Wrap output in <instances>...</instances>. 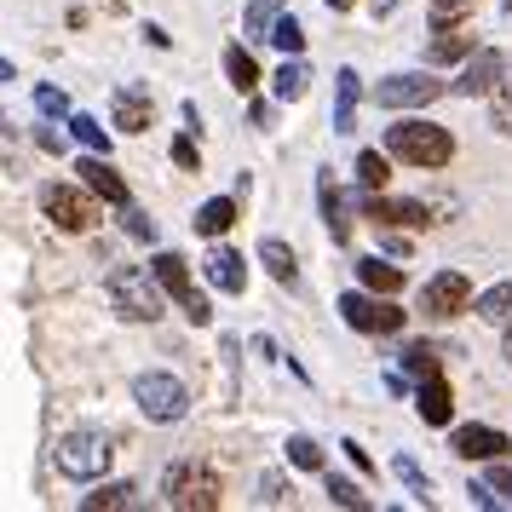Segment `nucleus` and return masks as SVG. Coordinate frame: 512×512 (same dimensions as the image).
I'll return each instance as SVG.
<instances>
[{
  "label": "nucleus",
  "mask_w": 512,
  "mask_h": 512,
  "mask_svg": "<svg viewBox=\"0 0 512 512\" xmlns=\"http://www.w3.org/2000/svg\"><path fill=\"white\" fill-rule=\"evenodd\" d=\"M386 156L409 167H449L455 162V133L438 127V121H420V116H403L386 127Z\"/></svg>",
  "instance_id": "nucleus-1"
},
{
  "label": "nucleus",
  "mask_w": 512,
  "mask_h": 512,
  "mask_svg": "<svg viewBox=\"0 0 512 512\" xmlns=\"http://www.w3.org/2000/svg\"><path fill=\"white\" fill-rule=\"evenodd\" d=\"M162 489H167V507L179 512H219V501H225V484H219V472L208 461H173L162 472Z\"/></svg>",
  "instance_id": "nucleus-2"
},
{
  "label": "nucleus",
  "mask_w": 512,
  "mask_h": 512,
  "mask_svg": "<svg viewBox=\"0 0 512 512\" xmlns=\"http://www.w3.org/2000/svg\"><path fill=\"white\" fill-rule=\"evenodd\" d=\"M110 461H116V443L104 438V432H93V426H75V432H64V438H58V472H64V478H75V484L104 478V472H110Z\"/></svg>",
  "instance_id": "nucleus-3"
},
{
  "label": "nucleus",
  "mask_w": 512,
  "mask_h": 512,
  "mask_svg": "<svg viewBox=\"0 0 512 512\" xmlns=\"http://www.w3.org/2000/svg\"><path fill=\"white\" fill-rule=\"evenodd\" d=\"M110 300L127 323H156L162 317V282L150 277V271H133V265H116L110 271Z\"/></svg>",
  "instance_id": "nucleus-4"
},
{
  "label": "nucleus",
  "mask_w": 512,
  "mask_h": 512,
  "mask_svg": "<svg viewBox=\"0 0 512 512\" xmlns=\"http://www.w3.org/2000/svg\"><path fill=\"white\" fill-rule=\"evenodd\" d=\"M133 403H139V415L156 420V426H173V420L190 415L185 380H173V374H162V369H150V374H139V380H133Z\"/></svg>",
  "instance_id": "nucleus-5"
},
{
  "label": "nucleus",
  "mask_w": 512,
  "mask_h": 512,
  "mask_svg": "<svg viewBox=\"0 0 512 512\" xmlns=\"http://www.w3.org/2000/svg\"><path fill=\"white\" fill-rule=\"evenodd\" d=\"M340 317H346L357 334H397L409 311H403L392 294H374V288L363 294V288H351V294H340Z\"/></svg>",
  "instance_id": "nucleus-6"
},
{
  "label": "nucleus",
  "mask_w": 512,
  "mask_h": 512,
  "mask_svg": "<svg viewBox=\"0 0 512 512\" xmlns=\"http://www.w3.org/2000/svg\"><path fill=\"white\" fill-rule=\"evenodd\" d=\"M150 277L162 282V294H173V300L185 305V317H190L196 328H208V323H213L208 294H202V288L190 282V265H185L179 254H156V259H150Z\"/></svg>",
  "instance_id": "nucleus-7"
},
{
  "label": "nucleus",
  "mask_w": 512,
  "mask_h": 512,
  "mask_svg": "<svg viewBox=\"0 0 512 512\" xmlns=\"http://www.w3.org/2000/svg\"><path fill=\"white\" fill-rule=\"evenodd\" d=\"M41 208H47V219L58 231H70V236H87L98 225V202L81 185H64V179L41 190Z\"/></svg>",
  "instance_id": "nucleus-8"
},
{
  "label": "nucleus",
  "mask_w": 512,
  "mask_h": 512,
  "mask_svg": "<svg viewBox=\"0 0 512 512\" xmlns=\"http://www.w3.org/2000/svg\"><path fill=\"white\" fill-rule=\"evenodd\" d=\"M432 98H443V81L426 70H409V75H386L380 87H374V104L380 110H426Z\"/></svg>",
  "instance_id": "nucleus-9"
},
{
  "label": "nucleus",
  "mask_w": 512,
  "mask_h": 512,
  "mask_svg": "<svg viewBox=\"0 0 512 512\" xmlns=\"http://www.w3.org/2000/svg\"><path fill=\"white\" fill-rule=\"evenodd\" d=\"M466 300H472V282L461 271H438V277L420 288V317H432V323H449V317H461Z\"/></svg>",
  "instance_id": "nucleus-10"
},
{
  "label": "nucleus",
  "mask_w": 512,
  "mask_h": 512,
  "mask_svg": "<svg viewBox=\"0 0 512 512\" xmlns=\"http://www.w3.org/2000/svg\"><path fill=\"white\" fill-rule=\"evenodd\" d=\"M501 75H507V58L484 47V52H472V58L461 64V75L449 81V93L455 98H489L495 87H501Z\"/></svg>",
  "instance_id": "nucleus-11"
},
{
  "label": "nucleus",
  "mask_w": 512,
  "mask_h": 512,
  "mask_svg": "<svg viewBox=\"0 0 512 512\" xmlns=\"http://www.w3.org/2000/svg\"><path fill=\"white\" fill-rule=\"evenodd\" d=\"M449 449H455L461 461H501V455L512 449V438L501 432V426H455Z\"/></svg>",
  "instance_id": "nucleus-12"
},
{
  "label": "nucleus",
  "mask_w": 512,
  "mask_h": 512,
  "mask_svg": "<svg viewBox=\"0 0 512 512\" xmlns=\"http://www.w3.org/2000/svg\"><path fill=\"white\" fill-rule=\"evenodd\" d=\"M363 219L386 225V231H392V225H409V231H415V225H432V219H426V202H397V196H380V190L363 196Z\"/></svg>",
  "instance_id": "nucleus-13"
},
{
  "label": "nucleus",
  "mask_w": 512,
  "mask_h": 512,
  "mask_svg": "<svg viewBox=\"0 0 512 512\" xmlns=\"http://www.w3.org/2000/svg\"><path fill=\"white\" fill-rule=\"evenodd\" d=\"M202 271H208V282L219 288V294H242V288H248V265H242V254L225 248V242L208 248V265H202Z\"/></svg>",
  "instance_id": "nucleus-14"
},
{
  "label": "nucleus",
  "mask_w": 512,
  "mask_h": 512,
  "mask_svg": "<svg viewBox=\"0 0 512 512\" xmlns=\"http://www.w3.org/2000/svg\"><path fill=\"white\" fill-rule=\"evenodd\" d=\"M81 185L93 190V196H104V202H116V208H127V179L104 156H93V150L81 156Z\"/></svg>",
  "instance_id": "nucleus-15"
},
{
  "label": "nucleus",
  "mask_w": 512,
  "mask_h": 512,
  "mask_svg": "<svg viewBox=\"0 0 512 512\" xmlns=\"http://www.w3.org/2000/svg\"><path fill=\"white\" fill-rule=\"evenodd\" d=\"M415 409L426 426H449V415H455V392H449V380L443 374H426L415 392Z\"/></svg>",
  "instance_id": "nucleus-16"
},
{
  "label": "nucleus",
  "mask_w": 512,
  "mask_h": 512,
  "mask_svg": "<svg viewBox=\"0 0 512 512\" xmlns=\"http://www.w3.org/2000/svg\"><path fill=\"white\" fill-rule=\"evenodd\" d=\"M110 121H116L121 133H144V127L156 121V110H150V98H144L139 87H121V93L110 98Z\"/></svg>",
  "instance_id": "nucleus-17"
},
{
  "label": "nucleus",
  "mask_w": 512,
  "mask_h": 512,
  "mask_svg": "<svg viewBox=\"0 0 512 512\" xmlns=\"http://www.w3.org/2000/svg\"><path fill=\"white\" fill-rule=\"evenodd\" d=\"M317 202H323L328 236H334V242H346V236H351V208H346V196H340V185H334V173L317 179Z\"/></svg>",
  "instance_id": "nucleus-18"
},
{
  "label": "nucleus",
  "mask_w": 512,
  "mask_h": 512,
  "mask_svg": "<svg viewBox=\"0 0 512 512\" xmlns=\"http://www.w3.org/2000/svg\"><path fill=\"white\" fill-rule=\"evenodd\" d=\"M259 259H265V271H271L282 288H300V259H294V248H288L282 236H265V242H259Z\"/></svg>",
  "instance_id": "nucleus-19"
},
{
  "label": "nucleus",
  "mask_w": 512,
  "mask_h": 512,
  "mask_svg": "<svg viewBox=\"0 0 512 512\" xmlns=\"http://www.w3.org/2000/svg\"><path fill=\"white\" fill-rule=\"evenodd\" d=\"M190 225H196V236L219 242V236L236 225V202H231V196H213V202H202V208H196V219H190Z\"/></svg>",
  "instance_id": "nucleus-20"
},
{
  "label": "nucleus",
  "mask_w": 512,
  "mask_h": 512,
  "mask_svg": "<svg viewBox=\"0 0 512 512\" xmlns=\"http://www.w3.org/2000/svg\"><path fill=\"white\" fill-rule=\"evenodd\" d=\"M426 58H432V64H461V58H472V35H466V24H438V41L426 47Z\"/></svg>",
  "instance_id": "nucleus-21"
},
{
  "label": "nucleus",
  "mask_w": 512,
  "mask_h": 512,
  "mask_svg": "<svg viewBox=\"0 0 512 512\" xmlns=\"http://www.w3.org/2000/svg\"><path fill=\"white\" fill-rule=\"evenodd\" d=\"M357 282H363V288H374V294H397V288H403V265L369 254V259H357Z\"/></svg>",
  "instance_id": "nucleus-22"
},
{
  "label": "nucleus",
  "mask_w": 512,
  "mask_h": 512,
  "mask_svg": "<svg viewBox=\"0 0 512 512\" xmlns=\"http://www.w3.org/2000/svg\"><path fill=\"white\" fill-rule=\"evenodd\" d=\"M305 87H311L305 58H282L277 75H271V93H277V104H294V98H305Z\"/></svg>",
  "instance_id": "nucleus-23"
},
{
  "label": "nucleus",
  "mask_w": 512,
  "mask_h": 512,
  "mask_svg": "<svg viewBox=\"0 0 512 512\" xmlns=\"http://www.w3.org/2000/svg\"><path fill=\"white\" fill-rule=\"evenodd\" d=\"M225 75H231V87H236V93H248V98H254V93H259V81H265V75H259V64H254V52H248V47H225Z\"/></svg>",
  "instance_id": "nucleus-24"
},
{
  "label": "nucleus",
  "mask_w": 512,
  "mask_h": 512,
  "mask_svg": "<svg viewBox=\"0 0 512 512\" xmlns=\"http://www.w3.org/2000/svg\"><path fill=\"white\" fill-rule=\"evenodd\" d=\"M334 81H340V93H334V133H351L357 127V70L346 64Z\"/></svg>",
  "instance_id": "nucleus-25"
},
{
  "label": "nucleus",
  "mask_w": 512,
  "mask_h": 512,
  "mask_svg": "<svg viewBox=\"0 0 512 512\" xmlns=\"http://www.w3.org/2000/svg\"><path fill=\"white\" fill-rule=\"evenodd\" d=\"M288 0H248V18H242V35L248 41H271V24L282 18Z\"/></svg>",
  "instance_id": "nucleus-26"
},
{
  "label": "nucleus",
  "mask_w": 512,
  "mask_h": 512,
  "mask_svg": "<svg viewBox=\"0 0 512 512\" xmlns=\"http://www.w3.org/2000/svg\"><path fill=\"white\" fill-rule=\"evenodd\" d=\"M81 507L87 512H121V507H139V489L133 484H104L93 495H81Z\"/></svg>",
  "instance_id": "nucleus-27"
},
{
  "label": "nucleus",
  "mask_w": 512,
  "mask_h": 512,
  "mask_svg": "<svg viewBox=\"0 0 512 512\" xmlns=\"http://www.w3.org/2000/svg\"><path fill=\"white\" fill-rule=\"evenodd\" d=\"M472 311H478L484 323H507V317H512V282H495V288H484V294L472 300Z\"/></svg>",
  "instance_id": "nucleus-28"
},
{
  "label": "nucleus",
  "mask_w": 512,
  "mask_h": 512,
  "mask_svg": "<svg viewBox=\"0 0 512 512\" xmlns=\"http://www.w3.org/2000/svg\"><path fill=\"white\" fill-rule=\"evenodd\" d=\"M64 127H70V139L81 144V150H93V156H110V133H104L93 116H64Z\"/></svg>",
  "instance_id": "nucleus-29"
},
{
  "label": "nucleus",
  "mask_w": 512,
  "mask_h": 512,
  "mask_svg": "<svg viewBox=\"0 0 512 512\" xmlns=\"http://www.w3.org/2000/svg\"><path fill=\"white\" fill-rule=\"evenodd\" d=\"M489 127L501 139H512V75H501V87L489 93Z\"/></svg>",
  "instance_id": "nucleus-30"
},
{
  "label": "nucleus",
  "mask_w": 512,
  "mask_h": 512,
  "mask_svg": "<svg viewBox=\"0 0 512 512\" xmlns=\"http://www.w3.org/2000/svg\"><path fill=\"white\" fill-rule=\"evenodd\" d=\"M386 179H392L386 156H380V150H357V185L363 190H386Z\"/></svg>",
  "instance_id": "nucleus-31"
},
{
  "label": "nucleus",
  "mask_w": 512,
  "mask_h": 512,
  "mask_svg": "<svg viewBox=\"0 0 512 512\" xmlns=\"http://www.w3.org/2000/svg\"><path fill=\"white\" fill-rule=\"evenodd\" d=\"M288 466H300V472H323V443L305 438V432H294V438H288Z\"/></svg>",
  "instance_id": "nucleus-32"
},
{
  "label": "nucleus",
  "mask_w": 512,
  "mask_h": 512,
  "mask_svg": "<svg viewBox=\"0 0 512 512\" xmlns=\"http://www.w3.org/2000/svg\"><path fill=\"white\" fill-rule=\"evenodd\" d=\"M271 47H277L282 58H300V52H305V29L294 24V18H288V12H282L277 24H271Z\"/></svg>",
  "instance_id": "nucleus-33"
},
{
  "label": "nucleus",
  "mask_w": 512,
  "mask_h": 512,
  "mask_svg": "<svg viewBox=\"0 0 512 512\" xmlns=\"http://www.w3.org/2000/svg\"><path fill=\"white\" fill-rule=\"evenodd\" d=\"M397 357H403V374H415V380H426V374H438V351L426 346V340H415V346H403Z\"/></svg>",
  "instance_id": "nucleus-34"
},
{
  "label": "nucleus",
  "mask_w": 512,
  "mask_h": 512,
  "mask_svg": "<svg viewBox=\"0 0 512 512\" xmlns=\"http://www.w3.org/2000/svg\"><path fill=\"white\" fill-rule=\"evenodd\" d=\"M328 501H334V507H369V495H363V489L351 484V478H328Z\"/></svg>",
  "instance_id": "nucleus-35"
},
{
  "label": "nucleus",
  "mask_w": 512,
  "mask_h": 512,
  "mask_svg": "<svg viewBox=\"0 0 512 512\" xmlns=\"http://www.w3.org/2000/svg\"><path fill=\"white\" fill-rule=\"evenodd\" d=\"M478 0H432V24H466Z\"/></svg>",
  "instance_id": "nucleus-36"
},
{
  "label": "nucleus",
  "mask_w": 512,
  "mask_h": 512,
  "mask_svg": "<svg viewBox=\"0 0 512 512\" xmlns=\"http://www.w3.org/2000/svg\"><path fill=\"white\" fill-rule=\"evenodd\" d=\"M121 225H127V236H139V242H156V219L144 208H133V202L121 208Z\"/></svg>",
  "instance_id": "nucleus-37"
},
{
  "label": "nucleus",
  "mask_w": 512,
  "mask_h": 512,
  "mask_svg": "<svg viewBox=\"0 0 512 512\" xmlns=\"http://www.w3.org/2000/svg\"><path fill=\"white\" fill-rule=\"evenodd\" d=\"M392 472H397V478H403L409 489H415L420 501H432V484H426V472H420V466L409 461V455H397V461H392Z\"/></svg>",
  "instance_id": "nucleus-38"
},
{
  "label": "nucleus",
  "mask_w": 512,
  "mask_h": 512,
  "mask_svg": "<svg viewBox=\"0 0 512 512\" xmlns=\"http://www.w3.org/2000/svg\"><path fill=\"white\" fill-rule=\"evenodd\" d=\"M259 507H288V484H282L277 472L259 478Z\"/></svg>",
  "instance_id": "nucleus-39"
},
{
  "label": "nucleus",
  "mask_w": 512,
  "mask_h": 512,
  "mask_svg": "<svg viewBox=\"0 0 512 512\" xmlns=\"http://www.w3.org/2000/svg\"><path fill=\"white\" fill-rule=\"evenodd\" d=\"M484 484H489V495H495V507H512V466H495Z\"/></svg>",
  "instance_id": "nucleus-40"
},
{
  "label": "nucleus",
  "mask_w": 512,
  "mask_h": 512,
  "mask_svg": "<svg viewBox=\"0 0 512 512\" xmlns=\"http://www.w3.org/2000/svg\"><path fill=\"white\" fill-rule=\"evenodd\" d=\"M173 162L185 167V173H196V167H202V156H196V133H185V139H173Z\"/></svg>",
  "instance_id": "nucleus-41"
},
{
  "label": "nucleus",
  "mask_w": 512,
  "mask_h": 512,
  "mask_svg": "<svg viewBox=\"0 0 512 512\" xmlns=\"http://www.w3.org/2000/svg\"><path fill=\"white\" fill-rule=\"evenodd\" d=\"M35 104H41L47 116H70V98L58 93V87H41V93H35Z\"/></svg>",
  "instance_id": "nucleus-42"
},
{
  "label": "nucleus",
  "mask_w": 512,
  "mask_h": 512,
  "mask_svg": "<svg viewBox=\"0 0 512 512\" xmlns=\"http://www.w3.org/2000/svg\"><path fill=\"white\" fill-rule=\"evenodd\" d=\"M248 121H254L259 133H265V127H277V104H265V98H254V104H248Z\"/></svg>",
  "instance_id": "nucleus-43"
},
{
  "label": "nucleus",
  "mask_w": 512,
  "mask_h": 512,
  "mask_svg": "<svg viewBox=\"0 0 512 512\" xmlns=\"http://www.w3.org/2000/svg\"><path fill=\"white\" fill-rule=\"evenodd\" d=\"M340 449H346V455H351V466H357V472H374V461H369V455H363V449H357V438H351V443H340Z\"/></svg>",
  "instance_id": "nucleus-44"
},
{
  "label": "nucleus",
  "mask_w": 512,
  "mask_h": 512,
  "mask_svg": "<svg viewBox=\"0 0 512 512\" xmlns=\"http://www.w3.org/2000/svg\"><path fill=\"white\" fill-rule=\"evenodd\" d=\"M351 6H357V0H328V12H351Z\"/></svg>",
  "instance_id": "nucleus-45"
},
{
  "label": "nucleus",
  "mask_w": 512,
  "mask_h": 512,
  "mask_svg": "<svg viewBox=\"0 0 512 512\" xmlns=\"http://www.w3.org/2000/svg\"><path fill=\"white\" fill-rule=\"evenodd\" d=\"M501 351H507V363H512V317H507V340H501Z\"/></svg>",
  "instance_id": "nucleus-46"
},
{
  "label": "nucleus",
  "mask_w": 512,
  "mask_h": 512,
  "mask_svg": "<svg viewBox=\"0 0 512 512\" xmlns=\"http://www.w3.org/2000/svg\"><path fill=\"white\" fill-rule=\"evenodd\" d=\"M392 6H397V0H374V12H392Z\"/></svg>",
  "instance_id": "nucleus-47"
},
{
  "label": "nucleus",
  "mask_w": 512,
  "mask_h": 512,
  "mask_svg": "<svg viewBox=\"0 0 512 512\" xmlns=\"http://www.w3.org/2000/svg\"><path fill=\"white\" fill-rule=\"evenodd\" d=\"M0 81H12V64H6V58H0Z\"/></svg>",
  "instance_id": "nucleus-48"
},
{
  "label": "nucleus",
  "mask_w": 512,
  "mask_h": 512,
  "mask_svg": "<svg viewBox=\"0 0 512 512\" xmlns=\"http://www.w3.org/2000/svg\"><path fill=\"white\" fill-rule=\"evenodd\" d=\"M0 133H6V116H0Z\"/></svg>",
  "instance_id": "nucleus-49"
}]
</instances>
